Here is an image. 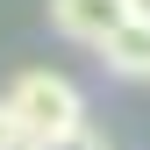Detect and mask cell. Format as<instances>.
<instances>
[{
  "label": "cell",
  "instance_id": "1",
  "mask_svg": "<svg viewBox=\"0 0 150 150\" xmlns=\"http://www.w3.org/2000/svg\"><path fill=\"white\" fill-rule=\"evenodd\" d=\"M0 107L14 115V129L29 143H50V136H64V129L86 122V93L64 71H14V86L0 93Z\"/></svg>",
  "mask_w": 150,
  "mask_h": 150
},
{
  "label": "cell",
  "instance_id": "2",
  "mask_svg": "<svg viewBox=\"0 0 150 150\" xmlns=\"http://www.w3.org/2000/svg\"><path fill=\"white\" fill-rule=\"evenodd\" d=\"M122 22H129V0H50V29L86 50H100Z\"/></svg>",
  "mask_w": 150,
  "mask_h": 150
},
{
  "label": "cell",
  "instance_id": "3",
  "mask_svg": "<svg viewBox=\"0 0 150 150\" xmlns=\"http://www.w3.org/2000/svg\"><path fill=\"white\" fill-rule=\"evenodd\" d=\"M100 64L115 71V79H150V22H136V14H129V22L100 43Z\"/></svg>",
  "mask_w": 150,
  "mask_h": 150
},
{
  "label": "cell",
  "instance_id": "4",
  "mask_svg": "<svg viewBox=\"0 0 150 150\" xmlns=\"http://www.w3.org/2000/svg\"><path fill=\"white\" fill-rule=\"evenodd\" d=\"M36 150H107V143L93 136L86 122H79V129H64V136H50V143H36Z\"/></svg>",
  "mask_w": 150,
  "mask_h": 150
},
{
  "label": "cell",
  "instance_id": "5",
  "mask_svg": "<svg viewBox=\"0 0 150 150\" xmlns=\"http://www.w3.org/2000/svg\"><path fill=\"white\" fill-rule=\"evenodd\" d=\"M14 143H22V129H14V115L0 107V150H14Z\"/></svg>",
  "mask_w": 150,
  "mask_h": 150
},
{
  "label": "cell",
  "instance_id": "6",
  "mask_svg": "<svg viewBox=\"0 0 150 150\" xmlns=\"http://www.w3.org/2000/svg\"><path fill=\"white\" fill-rule=\"evenodd\" d=\"M129 14H136V22H150V0H129Z\"/></svg>",
  "mask_w": 150,
  "mask_h": 150
},
{
  "label": "cell",
  "instance_id": "7",
  "mask_svg": "<svg viewBox=\"0 0 150 150\" xmlns=\"http://www.w3.org/2000/svg\"><path fill=\"white\" fill-rule=\"evenodd\" d=\"M14 150H36V143H29V136H22V143H14Z\"/></svg>",
  "mask_w": 150,
  "mask_h": 150
}]
</instances>
